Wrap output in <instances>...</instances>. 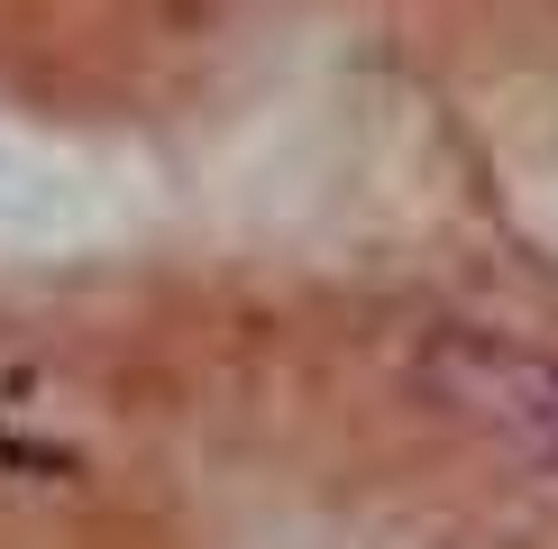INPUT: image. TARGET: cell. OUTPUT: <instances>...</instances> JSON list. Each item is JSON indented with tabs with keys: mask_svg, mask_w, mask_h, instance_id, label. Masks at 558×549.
<instances>
[{
	"mask_svg": "<svg viewBox=\"0 0 558 549\" xmlns=\"http://www.w3.org/2000/svg\"><path fill=\"white\" fill-rule=\"evenodd\" d=\"M439 385L468 412H485L495 430H513L531 457L558 467V366L549 357H513V349H485V339H458L439 357Z\"/></svg>",
	"mask_w": 558,
	"mask_h": 549,
	"instance_id": "1",
	"label": "cell"
}]
</instances>
